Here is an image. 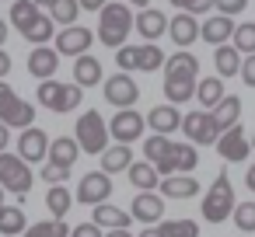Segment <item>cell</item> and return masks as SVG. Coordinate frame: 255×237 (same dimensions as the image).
Here are the masks:
<instances>
[{"label": "cell", "instance_id": "obj_1", "mask_svg": "<svg viewBox=\"0 0 255 237\" xmlns=\"http://www.w3.org/2000/svg\"><path fill=\"white\" fill-rule=\"evenodd\" d=\"M102 21H98V39L105 42V46H112V49H123L126 46V35L136 28V18H133V11H129V4H105L102 11Z\"/></svg>", "mask_w": 255, "mask_h": 237}, {"label": "cell", "instance_id": "obj_2", "mask_svg": "<svg viewBox=\"0 0 255 237\" xmlns=\"http://www.w3.org/2000/svg\"><path fill=\"white\" fill-rule=\"evenodd\" d=\"M234 188H231V178L227 171H220L210 185V192L203 195V220L206 223H224L227 216H234Z\"/></svg>", "mask_w": 255, "mask_h": 237}, {"label": "cell", "instance_id": "obj_3", "mask_svg": "<svg viewBox=\"0 0 255 237\" xmlns=\"http://www.w3.org/2000/svg\"><path fill=\"white\" fill-rule=\"evenodd\" d=\"M32 167H28V160L21 157V154H0V185H4L11 195H18L21 202H25V195H28V188H32Z\"/></svg>", "mask_w": 255, "mask_h": 237}, {"label": "cell", "instance_id": "obj_4", "mask_svg": "<svg viewBox=\"0 0 255 237\" xmlns=\"http://www.w3.org/2000/svg\"><path fill=\"white\" fill-rule=\"evenodd\" d=\"M109 136H112V129L105 126V119L98 115V112H84L81 119H77V143H81V150L84 154H105L109 147Z\"/></svg>", "mask_w": 255, "mask_h": 237}, {"label": "cell", "instance_id": "obj_5", "mask_svg": "<svg viewBox=\"0 0 255 237\" xmlns=\"http://www.w3.org/2000/svg\"><path fill=\"white\" fill-rule=\"evenodd\" d=\"M116 60H119L123 70H143V74L161 70V67L168 63V56H164L154 42H143V46H123Z\"/></svg>", "mask_w": 255, "mask_h": 237}, {"label": "cell", "instance_id": "obj_6", "mask_svg": "<svg viewBox=\"0 0 255 237\" xmlns=\"http://www.w3.org/2000/svg\"><path fill=\"white\" fill-rule=\"evenodd\" d=\"M143 154H147V160H150L164 178H168V174H178V143H175V140L154 133V136L143 143Z\"/></svg>", "mask_w": 255, "mask_h": 237}, {"label": "cell", "instance_id": "obj_7", "mask_svg": "<svg viewBox=\"0 0 255 237\" xmlns=\"http://www.w3.org/2000/svg\"><path fill=\"white\" fill-rule=\"evenodd\" d=\"M182 133H185V140L203 143V147H217V140H220V126L213 122V112H189L182 119Z\"/></svg>", "mask_w": 255, "mask_h": 237}, {"label": "cell", "instance_id": "obj_8", "mask_svg": "<svg viewBox=\"0 0 255 237\" xmlns=\"http://www.w3.org/2000/svg\"><path fill=\"white\" fill-rule=\"evenodd\" d=\"M102 91H105V101H109V105H116V108H133V105H136V98H140V87L133 84V77H129L126 70H123V74H116V77H105Z\"/></svg>", "mask_w": 255, "mask_h": 237}, {"label": "cell", "instance_id": "obj_9", "mask_svg": "<svg viewBox=\"0 0 255 237\" xmlns=\"http://www.w3.org/2000/svg\"><path fill=\"white\" fill-rule=\"evenodd\" d=\"M217 154H220L227 164H241V160H248V154H252V140L245 136L241 126H231L227 133H220V140H217Z\"/></svg>", "mask_w": 255, "mask_h": 237}, {"label": "cell", "instance_id": "obj_10", "mask_svg": "<svg viewBox=\"0 0 255 237\" xmlns=\"http://www.w3.org/2000/svg\"><path fill=\"white\" fill-rule=\"evenodd\" d=\"M109 195H112V178L105 171H88L77 185V202H84V206H98Z\"/></svg>", "mask_w": 255, "mask_h": 237}, {"label": "cell", "instance_id": "obj_11", "mask_svg": "<svg viewBox=\"0 0 255 237\" xmlns=\"http://www.w3.org/2000/svg\"><path fill=\"white\" fill-rule=\"evenodd\" d=\"M0 122H4V126H14V129H28V126L35 122V108H32L25 98H18V94L11 91L7 98H0Z\"/></svg>", "mask_w": 255, "mask_h": 237}, {"label": "cell", "instance_id": "obj_12", "mask_svg": "<svg viewBox=\"0 0 255 237\" xmlns=\"http://www.w3.org/2000/svg\"><path fill=\"white\" fill-rule=\"evenodd\" d=\"M143 126H147V119H143L140 112H133V108H123V112H116V115H112V122H109V129H112V140H119V143L140 140V136H143Z\"/></svg>", "mask_w": 255, "mask_h": 237}, {"label": "cell", "instance_id": "obj_13", "mask_svg": "<svg viewBox=\"0 0 255 237\" xmlns=\"http://www.w3.org/2000/svg\"><path fill=\"white\" fill-rule=\"evenodd\" d=\"M91 42H95V35L88 32V28H81V25H67L63 32H60V39H56V49H60V56H84L88 49H91Z\"/></svg>", "mask_w": 255, "mask_h": 237}, {"label": "cell", "instance_id": "obj_14", "mask_svg": "<svg viewBox=\"0 0 255 237\" xmlns=\"http://www.w3.org/2000/svg\"><path fill=\"white\" fill-rule=\"evenodd\" d=\"M196 91H199V80H196V74H164V98H168L171 105H182V101H189Z\"/></svg>", "mask_w": 255, "mask_h": 237}, {"label": "cell", "instance_id": "obj_15", "mask_svg": "<svg viewBox=\"0 0 255 237\" xmlns=\"http://www.w3.org/2000/svg\"><path fill=\"white\" fill-rule=\"evenodd\" d=\"M168 35L175 39V46H192L199 35H203V25L196 21V14H189V11H182V14H175L171 18V28H168Z\"/></svg>", "mask_w": 255, "mask_h": 237}, {"label": "cell", "instance_id": "obj_16", "mask_svg": "<svg viewBox=\"0 0 255 237\" xmlns=\"http://www.w3.org/2000/svg\"><path fill=\"white\" fill-rule=\"evenodd\" d=\"M60 67V49H49V46H35L32 56H28V74L39 77V80H49Z\"/></svg>", "mask_w": 255, "mask_h": 237}, {"label": "cell", "instance_id": "obj_17", "mask_svg": "<svg viewBox=\"0 0 255 237\" xmlns=\"http://www.w3.org/2000/svg\"><path fill=\"white\" fill-rule=\"evenodd\" d=\"M147 126L154 129V133H161V136H171L175 129H182V115H178V108L168 101V105H154L150 112H147Z\"/></svg>", "mask_w": 255, "mask_h": 237}, {"label": "cell", "instance_id": "obj_18", "mask_svg": "<svg viewBox=\"0 0 255 237\" xmlns=\"http://www.w3.org/2000/svg\"><path fill=\"white\" fill-rule=\"evenodd\" d=\"M49 136L42 133V129H35V126H28V129H21V140H18V154L32 164V160H42L46 157V150H49Z\"/></svg>", "mask_w": 255, "mask_h": 237}, {"label": "cell", "instance_id": "obj_19", "mask_svg": "<svg viewBox=\"0 0 255 237\" xmlns=\"http://www.w3.org/2000/svg\"><path fill=\"white\" fill-rule=\"evenodd\" d=\"M161 216H164V199L161 195H154V192L133 195V220H140V223H161Z\"/></svg>", "mask_w": 255, "mask_h": 237}, {"label": "cell", "instance_id": "obj_20", "mask_svg": "<svg viewBox=\"0 0 255 237\" xmlns=\"http://www.w3.org/2000/svg\"><path fill=\"white\" fill-rule=\"evenodd\" d=\"M168 28H171V21H168L161 11H154V7H143V11L136 14V32H140L147 42H157Z\"/></svg>", "mask_w": 255, "mask_h": 237}, {"label": "cell", "instance_id": "obj_21", "mask_svg": "<svg viewBox=\"0 0 255 237\" xmlns=\"http://www.w3.org/2000/svg\"><path fill=\"white\" fill-rule=\"evenodd\" d=\"M126 174H129V185L140 188V192H154V188L161 185V171H157L150 160H133Z\"/></svg>", "mask_w": 255, "mask_h": 237}, {"label": "cell", "instance_id": "obj_22", "mask_svg": "<svg viewBox=\"0 0 255 237\" xmlns=\"http://www.w3.org/2000/svg\"><path fill=\"white\" fill-rule=\"evenodd\" d=\"M161 195H168V199H192V195H199V181L192 174H168V178H161Z\"/></svg>", "mask_w": 255, "mask_h": 237}, {"label": "cell", "instance_id": "obj_23", "mask_svg": "<svg viewBox=\"0 0 255 237\" xmlns=\"http://www.w3.org/2000/svg\"><path fill=\"white\" fill-rule=\"evenodd\" d=\"M234 21H231V14H217V18H210V21H203V35L199 39H206L210 46H224L227 39H234Z\"/></svg>", "mask_w": 255, "mask_h": 237}, {"label": "cell", "instance_id": "obj_24", "mask_svg": "<svg viewBox=\"0 0 255 237\" xmlns=\"http://www.w3.org/2000/svg\"><path fill=\"white\" fill-rule=\"evenodd\" d=\"M77 154H81L77 136H60V140H53V143H49V164L74 167V164H77Z\"/></svg>", "mask_w": 255, "mask_h": 237}, {"label": "cell", "instance_id": "obj_25", "mask_svg": "<svg viewBox=\"0 0 255 237\" xmlns=\"http://www.w3.org/2000/svg\"><path fill=\"white\" fill-rule=\"evenodd\" d=\"M213 63H217V77H234V74H241V49L238 46H217V56H213Z\"/></svg>", "mask_w": 255, "mask_h": 237}, {"label": "cell", "instance_id": "obj_26", "mask_svg": "<svg viewBox=\"0 0 255 237\" xmlns=\"http://www.w3.org/2000/svg\"><path fill=\"white\" fill-rule=\"evenodd\" d=\"M74 84H81V87H91V84H102V63L95 60V56H77L74 60Z\"/></svg>", "mask_w": 255, "mask_h": 237}, {"label": "cell", "instance_id": "obj_27", "mask_svg": "<svg viewBox=\"0 0 255 237\" xmlns=\"http://www.w3.org/2000/svg\"><path fill=\"white\" fill-rule=\"evenodd\" d=\"M196 98H199V105L210 112V108H217L227 94H224V77H203L199 80V91H196Z\"/></svg>", "mask_w": 255, "mask_h": 237}, {"label": "cell", "instance_id": "obj_28", "mask_svg": "<svg viewBox=\"0 0 255 237\" xmlns=\"http://www.w3.org/2000/svg\"><path fill=\"white\" fill-rule=\"evenodd\" d=\"M213 112V122L220 126V133H227L231 126H238V115H241V98H234V94H227L217 108H210Z\"/></svg>", "mask_w": 255, "mask_h": 237}, {"label": "cell", "instance_id": "obj_29", "mask_svg": "<svg viewBox=\"0 0 255 237\" xmlns=\"http://www.w3.org/2000/svg\"><path fill=\"white\" fill-rule=\"evenodd\" d=\"M129 164H133L129 143H116V147H109V150L102 154V167H105V174H116V171H129Z\"/></svg>", "mask_w": 255, "mask_h": 237}, {"label": "cell", "instance_id": "obj_30", "mask_svg": "<svg viewBox=\"0 0 255 237\" xmlns=\"http://www.w3.org/2000/svg\"><path fill=\"white\" fill-rule=\"evenodd\" d=\"M91 220H95L98 227H109V230H119V227L133 223V220H129V213H123V209H119V206H112V202H98Z\"/></svg>", "mask_w": 255, "mask_h": 237}, {"label": "cell", "instance_id": "obj_31", "mask_svg": "<svg viewBox=\"0 0 255 237\" xmlns=\"http://www.w3.org/2000/svg\"><path fill=\"white\" fill-rule=\"evenodd\" d=\"M25 230H28L25 209H21V206H4V213H0V234H4V237H14V234H25Z\"/></svg>", "mask_w": 255, "mask_h": 237}, {"label": "cell", "instance_id": "obj_32", "mask_svg": "<svg viewBox=\"0 0 255 237\" xmlns=\"http://www.w3.org/2000/svg\"><path fill=\"white\" fill-rule=\"evenodd\" d=\"M35 18H39V4H35V0H11V25L18 32H25Z\"/></svg>", "mask_w": 255, "mask_h": 237}, {"label": "cell", "instance_id": "obj_33", "mask_svg": "<svg viewBox=\"0 0 255 237\" xmlns=\"http://www.w3.org/2000/svg\"><path fill=\"white\" fill-rule=\"evenodd\" d=\"M74 206V195L63 188V185H49V195H46V209L56 216V220H63L67 216V209Z\"/></svg>", "mask_w": 255, "mask_h": 237}, {"label": "cell", "instance_id": "obj_34", "mask_svg": "<svg viewBox=\"0 0 255 237\" xmlns=\"http://www.w3.org/2000/svg\"><path fill=\"white\" fill-rule=\"evenodd\" d=\"M28 42H35V46H46L49 42V35H53V14H39L25 32H21Z\"/></svg>", "mask_w": 255, "mask_h": 237}, {"label": "cell", "instance_id": "obj_35", "mask_svg": "<svg viewBox=\"0 0 255 237\" xmlns=\"http://www.w3.org/2000/svg\"><path fill=\"white\" fill-rule=\"evenodd\" d=\"M63 91H67V84H60V80H42L39 84V105H46L49 112H56L60 108V101H63Z\"/></svg>", "mask_w": 255, "mask_h": 237}, {"label": "cell", "instance_id": "obj_36", "mask_svg": "<svg viewBox=\"0 0 255 237\" xmlns=\"http://www.w3.org/2000/svg\"><path fill=\"white\" fill-rule=\"evenodd\" d=\"M70 234H74V230H70L63 220H56V216L46 220V223H32V227L25 230V237H70Z\"/></svg>", "mask_w": 255, "mask_h": 237}, {"label": "cell", "instance_id": "obj_37", "mask_svg": "<svg viewBox=\"0 0 255 237\" xmlns=\"http://www.w3.org/2000/svg\"><path fill=\"white\" fill-rule=\"evenodd\" d=\"M164 74H199V60L192 53H175V56H168Z\"/></svg>", "mask_w": 255, "mask_h": 237}, {"label": "cell", "instance_id": "obj_38", "mask_svg": "<svg viewBox=\"0 0 255 237\" xmlns=\"http://www.w3.org/2000/svg\"><path fill=\"white\" fill-rule=\"evenodd\" d=\"M77 11H84L81 0H56V4L49 7L53 21H60V25H74V21H77Z\"/></svg>", "mask_w": 255, "mask_h": 237}, {"label": "cell", "instance_id": "obj_39", "mask_svg": "<svg viewBox=\"0 0 255 237\" xmlns=\"http://www.w3.org/2000/svg\"><path fill=\"white\" fill-rule=\"evenodd\" d=\"M157 230L164 237H199V223L192 220H168V223H157Z\"/></svg>", "mask_w": 255, "mask_h": 237}, {"label": "cell", "instance_id": "obj_40", "mask_svg": "<svg viewBox=\"0 0 255 237\" xmlns=\"http://www.w3.org/2000/svg\"><path fill=\"white\" fill-rule=\"evenodd\" d=\"M234 46H238L245 56L255 53V21H245V25L234 28Z\"/></svg>", "mask_w": 255, "mask_h": 237}, {"label": "cell", "instance_id": "obj_41", "mask_svg": "<svg viewBox=\"0 0 255 237\" xmlns=\"http://www.w3.org/2000/svg\"><path fill=\"white\" fill-rule=\"evenodd\" d=\"M234 227L245 230V234L255 230V202H238L234 206Z\"/></svg>", "mask_w": 255, "mask_h": 237}, {"label": "cell", "instance_id": "obj_42", "mask_svg": "<svg viewBox=\"0 0 255 237\" xmlns=\"http://www.w3.org/2000/svg\"><path fill=\"white\" fill-rule=\"evenodd\" d=\"M196 164H199L196 147H192V143H178V174H189Z\"/></svg>", "mask_w": 255, "mask_h": 237}, {"label": "cell", "instance_id": "obj_43", "mask_svg": "<svg viewBox=\"0 0 255 237\" xmlns=\"http://www.w3.org/2000/svg\"><path fill=\"white\" fill-rule=\"evenodd\" d=\"M81 98H84V87H81V84H67L63 101H60V108H56V112H60V115H63V112H74V108L81 105Z\"/></svg>", "mask_w": 255, "mask_h": 237}, {"label": "cell", "instance_id": "obj_44", "mask_svg": "<svg viewBox=\"0 0 255 237\" xmlns=\"http://www.w3.org/2000/svg\"><path fill=\"white\" fill-rule=\"evenodd\" d=\"M178 11H189V14H206L210 7H217V0H171Z\"/></svg>", "mask_w": 255, "mask_h": 237}, {"label": "cell", "instance_id": "obj_45", "mask_svg": "<svg viewBox=\"0 0 255 237\" xmlns=\"http://www.w3.org/2000/svg\"><path fill=\"white\" fill-rule=\"evenodd\" d=\"M67 178H70V167H60V164L42 167V181H46V185H63Z\"/></svg>", "mask_w": 255, "mask_h": 237}, {"label": "cell", "instance_id": "obj_46", "mask_svg": "<svg viewBox=\"0 0 255 237\" xmlns=\"http://www.w3.org/2000/svg\"><path fill=\"white\" fill-rule=\"evenodd\" d=\"M245 7H248V0H217V11H220V14H231V18L241 14Z\"/></svg>", "mask_w": 255, "mask_h": 237}, {"label": "cell", "instance_id": "obj_47", "mask_svg": "<svg viewBox=\"0 0 255 237\" xmlns=\"http://www.w3.org/2000/svg\"><path fill=\"white\" fill-rule=\"evenodd\" d=\"M70 237H105V234H102V227L91 220V223H81V227H74V234H70Z\"/></svg>", "mask_w": 255, "mask_h": 237}, {"label": "cell", "instance_id": "obj_48", "mask_svg": "<svg viewBox=\"0 0 255 237\" xmlns=\"http://www.w3.org/2000/svg\"><path fill=\"white\" fill-rule=\"evenodd\" d=\"M241 80H245L248 87H255V53L245 56V63H241Z\"/></svg>", "mask_w": 255, "mask_h": 237}, {"label": "cell", "instance_id": "obj_49", "mask_svg": "<svg viewBox=\"0 0 255 237\" xmlns=\"http://www.w3.org/2000/svg\"><path fill=\"white\" fill-rule=\"evenodd\" d=\"M7 74H11V56H7L4 49H0V80H4Z\"/></svg>", "mask_w": 255, "mask_h": 237}, {"label": "cell", "instance_id": "obj_50", "mask_svg": "<svg viewBox=\"0 0 255 237\" xmlns=\"http://www.w3.org/2000/svg\"><path fill=\"white\" fill-rule=\"evenodd\" d=\"M11 126H4V122H0V154H4L7 150V143H11V133H7Z\"/></svg>", "mask_w": 255, "mask_h": 237}, {"label": "cell", "instance_id": "obj_51", "mask_svg": "<svg viewBox=\"0 0 255 237\" xmlns=\"http://www.w3.org/2000/svg\"><path fill=\"white\" fill-rule=\"evenodd\" d=\"M81 7H84V11H102L105 0H81Z\"/></svg>", "mask_w": 255, "mask_h": 237}, {"label": "cell", "instance_id": "obj_52", "mask_svg": "<svg viewBox=\"0 0 255 237\" xmlns=\"http://www.w3.org/2000/svg\"><path fill=\"white\" fill-rule=\"evenodd\" d=\"M245 185H248V188H252V192H255V164H252V167H248V174H245Z\"/></svg>", "mask_w": 255, "mask_h": 237}, {"label": "cell", "instance_id": "obj_53", "mask_svg": "<svg viewBox=\"0 0 255 237\" xmlns=\"http://www.w3.org/2000/svg\"><path fill=\"white\" fill-rule=\"evenodd\" d=\"M105 237H133V234H129V230H126V227H119V230H109V234H105Z\"/></svg>", "mask_w": 255, "mask_h": 237}, {"label": "cell", "instance_id": "obj_54", "mask_svg": "<svg viewBox=\"0 0 255 237\" xmlns=\"http://www.w3.org/2000/svg\"><path fill=\"white\" fill-rule=\"evenodd\" d=\"M140 237H164V234H161V230H157V227H147V230H143V234H140Z\"/></svg>", "mask_w": 255, "mask_h": 237}, {"label": "cell", "instance_id": "obj_55", "mask_svg": "<svg viewBox=\"0 0 255 237\" xmlns=\"http://www.w3.org/2000/svg\"><path fill=\"white\" fill-rule=\"evenodd\" d=\"M4 39H7V25L0 21V46H4Z\"/></svg>", "mask_w": 255, "mask_h": 237}, {"label": "cell", "instance_id": "obj_56", "mask_svg": "<svg viewBox=\"0 0 255 237\" xmlns=\"http://www.w3.org/2000/svg\"><path fill=\"white\" fill-rule=\"evenodd\" d=\"M129 4H133V7H140V11H143V7H147V4H150V0H129Z\"/></svg>", "mask_w": 255, "mask_h": 237}, {"label": "cell", "instance_id": "obj_57", "mask_svg": "<svg viewBox=\"0 0 255 237\" xmlns=\"http://www.w3.org/2000/svg\"><path fill=\"white\" fill-rule=\"evenodd\" d=\"M7 94H11V87H7L4 80H0V98H7Z\"/></svg>", "mask_w": 255, "mask_h": 237}, {"label": "cell", "instance_id": "obj_58", "mask_svg": "<svg viewBox=\"0 0 255 237\" xmlns=\"http://www.w3.org/2000/svg\"><path fill=\"white\" fill-rule=\"evenodd\" d=\"M35 4H39V7H53V4H56V0H35Z\"/></svg>", "mask_w": 255, "mask_h": 237}, {"label": "cell", "instance_id": "obj_59", "mask_svg": "<svg viewBox=\"0 0 255 237\" xmlns=\"http://www.w3.org/2000/svg\"><path fill=\"white\" fill-rule=\"evenodd\" d=\"M4 192H7V188H4V185H0V213H4Z\"/></svg>", "mask_w": 255, "mask_h": 237}, {"label": "cell", "instance_id": "obj_60", "mask_svg": "<svg viewBox=\"0 0 255 237\" xmlns=\"http://www.w3.org/2000/svg\"><path fill=\"white\" fill-rule=\"evenodd\" d=\"M252 150H255V136H252Z\"/></svg>", "mask_w": 255, "mask_h": 237}]
</instances>
